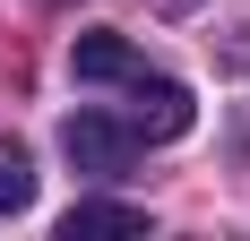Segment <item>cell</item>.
<instances>
[{
	"instance_id": "6da1fadb",
	"label": "cell",
	"mask_w": 250,
	"mask_h": 241,
	"mask_svg": "<svg viewBox=\"0 0 250 241\" xmlns=\"http://www.w3.org/2000/svg\"><path fill=\"white\" fill-rule=\"evenodd\" d=\"M138 129H129V120H112V112H69L61 120V155H69L78 172H129L138 164Z\"/></svg>"
},
{
	"instance_id": "7a4b0ae2",
	"label": "cell",
	"mask_w": 250,
	"mask_h": 241,
	"mask_svg": "<svg viewBox=\"0 0 250 241\" xmlns=\"http://www.w3.org/2000/svg\"><path fill=\"white\" fill-rule=\"evenodd\" d=\"M129 129L138 138H181L190 129V86H173V78H129Z\"/></svg>"
},
{
	"instance_id": "3957f363",
	"label": "cell",
	"mask_w": 250,
	"mask_h": 241,
	"mask_svg": "<svg viewBox=\"0 0 250 241\" xmlns=\"http://www.w3.org/2000/svg\"><path fill=\"white\" fill-rule=\"evenodd\" d=\"M78 78L86 86H129V78H147V60L129 52V35H78Z\"/></svg>"
},
{
	"instance_id": "277c9868",
	"label": "cell",
	"mask_w": 250,
	"mask_h": 241,
	"mask_svg": "<svg viewBox=\"0 0 250 241\" xmlns=\"http://www.w3.org/2000/svg\"><path fill=\"white\" fill-rule=\"evenodd\" d=\"M61 233H147V207H121V198H78L69 216H61Z\"/></svg>"
},
{
	"instance_id": "5b68a950",
	"label": "cell",
	"mask_w": 250,
	"mask_h": 241,
	"mask_svg": "<svg viewBox=\"0 0 250 241\" xmlns=\"http://www.w3.org/2000/svg\"><path fill=\"white\" fill-rule=\"evenodd\" d=\"M18 207H35V164L18 138H0V216H18Z\"/></svg>"
}]
</instances>
